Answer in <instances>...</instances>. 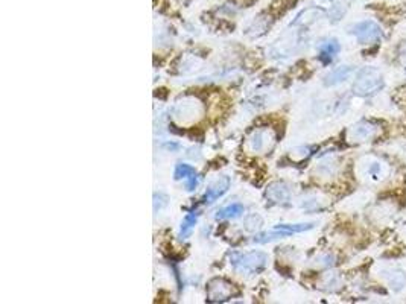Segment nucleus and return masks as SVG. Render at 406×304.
I'll list each match as a JSON object with an SVG mask.
<instances>
[{
	"label": "nucleus",
	"mask_w": 406,
	"mask_h": 304,
	"mask_svg": "<svg viewBox=\"0 0 406 304\" xmlns=\"http://www.w3.org/2000/svg\"><path fill=\"white\" fill-rule=\"evenodd\" d=\"M198 221V213L196 212H190L185 216V219L181 222V228H180V237L181 239H187L196 226Z\"/></svg>",
	"instance_id": "obj_18"
},
{
	"label": "nucleus",
	"mask_w": 406,
	"mask_h": 304,
	"mask_svg": "<svg viewBox=\"0 0 406 304\" xmlns=\"http://www.w3.org/2000/svg\"><path fill=\"white\" fill-rule=\"evenodd\" d=\"M174 177H175V180L185 181L186 189L189 192L195 190L198 187V184H200V177H198L196 171L190 164H185V163L178 164L177 167H175Z\"/></svg>",
	"instance_id": "obj_11"
},
{
	"label": "nucleus",
	"mask_w": 406,
	"mask_h": 304,
	"mask_svg": "<svg viewBox=\"0 0 406 304\" xmlns=\"http://www.w3.org/2000/svg\"><path fill=\"white\" fill-rule=\"evenodd\" d=\"M379 135H380V126H378L373 122L361 121L348 128L347 140L350 143H356V145H360V143L371 142L376 137H379Z\"/></svg>",
	"instance_id": "obj_7"
},
{
	"label": "nucleus",
	"mask_w": 406,
	"mask_h": 304,
	"mask_svg": "<svg viewBox=\"0 0 406 304\" xmlns=\"http://www.w3.org/2000/svg\"><path fill=\"white\" fill-rule=\"evenodd\" d=\"M379 277L393 292H400L406 286V273L396 267H382Z\"/></svg>",
	"instance_id": "obj_8"
},
{
	"label": "nucleus",
	"mask_w": 406,
	"mask_h": 304,
	"mask_svg": "<svg viewBox=\"0 0 406 304\" xmlns=\"http://www.w3.org/2000/svg\"><path fill=\"white\" fill-rule=\"evenodd\" d=\"M244 212H245V209H244V205H242V204L233 203V204H230V205L224 207V209H221V210L217 213V216H214V218H217L218 221H222V219H236V218H239V216H241Z\"/></svg>",
	"instance_id": "obj_16"
},
{
	"label": "nucleus",
	"mask_w": 406,
	"mask_h": 304,
	"mask_svg": "<svg viewBox=\"0 0 406 304\" xmlns=\"http://www.w3.org/2000/svg\"><path fill=\"white\" fill-rule=\"evenodd\" d=\"M237 294V287L226 278H213L207 285V300L212 303H224Z\"/></svg>",
	"instance_id": "obj_5"
},
{
	"label": "nucleus",
	"mask_w": 406,
	"mask_h": 304,
	"mask_svg": "<svg viewBox=\"0 0 406 304\" xmlns=\"http://www.w3.org/2000/svg\"><path fill=\"white\" fill-rule=\"evenodd\" d=\"M314 227H315L314 222H309V223L307 222L306 223L303 222V223H280V226H277L274 228L282 230L288 236H292V235H296V233H303V231L312 230Z\"/></svg>",
	"instance_id": "obj_17"
},
{
	"label": "nucleus",
	"mask_w": 406,
	"mask_h": 304,
	"mask_svg": "<svg viewBox=\"0 0 406 304\" xmlns=\"http://www.w3.org/2000/svg\"><path fill=\"white\" fill-rule=\"evenodd\" d=\"M171 116L178 125H194L204 116V103L195 96H183L175 101Z\"/></svg>",
	"instance_id": "obj_1"
},
{
	"label": "nucleus",
	"mask_w": 406,
	"mask_h": 304,
	"mask_svg": "<svg viewBox=\"0 0 406 304\" xmlns=\"http://www.w3.org/2000/svg\"><path fill=\"white\" fill-rule=\"evenodd\" d=\"M316 6H323V8H330L333 5V0H314Z\"/></svg>",
	"instance_id": "obj_25"
},
{
	"label": "nucleus",
	"mask_w": 406,
	"mask_h": 304,
	"mask_svg": "<svg viewBox=\"0 0 406 304\" xmlns=\"http://www.w3.org/2000/svg\"><path fill=\"white\" fill-rule=\"evenodd\" d=\"M384 87V76L374 67H365L360 71L353 85V92L357 96H370L378 93Z\"/></svg>",
	"instance_id": "obj_3"
},
{
	"label": "nucleus",
	"mask_w": 406,
	"mask_h": 304,
	"mask_svg": "<svg viewBox=\"0 0 406 304\" xmlns=\"http://www.w3.org/2000/svg\"><path fill=\"white\" fill-rule=\"evenodd\" d=\"M324 280H325V282L323 283V286H329L328 289H333L332 286H337V287H338V286L341 285V278H339V276H338V274L329 273V274H325Z\"/></svg>",
	"instance_id": "obj_23"
},
{
	"label": "nucleus",
	"mask_w": 406,
	"mask_h": 304,
	"mask_svg": "<svg viewBox=\"0 0 406 304\" xmlns=\"http://www.w3.org/2000/svg\"><path fill=\"white\" fill-rule=\"evenodd\" d=\"M353 74V69L352 66H339L337 69H333L332 71H329L328 75L324 78V84L328 87H333V85H338L341 83L347 81L350 78V75Z\"/></svg>",
	"instance_id": "obj_14"
},
{
	"label": "nucleus",
	"mask_w": 406,
	"mask_h": 304,
	"mask_svg": "<svg viewBox=\"0 0 406 304\" xmlns=\"http://www.w3.org/2000/svg\"><path fill=\"white\" fill-rule=\"evenodd\" d=\"M335 263V257L332 254H321L315 259V265L320 268H330Z\"/></svg>",
	"instance_id": "obj_22"
},
{
	"label": "nucleus",
	"mask_w": 406,
	"mask_h": 304,
	"mask_svg": "<svg viewBox=\"0 0 406 304\" xmlns=\"http://www.w3.org/2000/svg\"><path fill=\"white\" fill-rule=\"evenodd\" d=\"M268 255L262 251H250V253H232L230 254V265L239 273L256 274L267 267Z\"/></svg>",
	"instance_id": "obj_2"
},
{
	"label": "nucleus",
	"mask_w": 406,
	"mask_h": 304,
	"mask_svg": "<svg viewBox=\"0 0 406 304\" xmlns=\"http://www.w3.org/2000/svg\"><path fill=\"white\" fill-rule=\"evenodd\" d=\"M228 187H230V178L228 177H221V178H218L217 181H213L210 184L209 189H207L205 195L203 198V201L207 203V204L214 203L218 198H221L222 195L226 194V192L228 190Z\"/></svg>",
	"instance_id": "obj_12"
},
{
	"label": "nucleus",
	"mask_w": 406,
	"mask_h": 304,
	"mask_svg": "<svg viewBox=\"0 0 406 304\" xmlns=\"http://www.w3.org/2000/svg\"><path fill=\"white\" fill-rule=\"evenodd\" d=\"M265 196L274 204H286L292 196V189L289 184L283 181H274L267 187Z\"/></svg>",
	"instance_id": "obj_9"
},
{
	"label": "nucleus",
	"mask_w": 406,
	"mask_h": 304,
	"mask_svg": "<svg viewBox=\"0 0 406 304\" xmlns=\"http://www.w3.org/2000/svg\"><path fill=\"white\" fill-rule=\"evenodd\" d=\"M350 32H352L357 42L364 46L378 43L382 38V28L373 20H364L356 23V25L350 28Z\"/></svg>",
	"instance_id": "obj_6"
},
{
	"label": "nucleus",
	"mask_w": 406,
	"mask_h": 304,
	"mask_svg": "<svg viewBox=\"0 0 406 304\" xmlns=\"http://www.w3.org/2000/svg\"><path fill=\"white\" fill-rule=\"evenodd\" d=\"M168 205V196L163 194H155L154 195V212L162 210L163 207Z\"/></svg>",
	"instance_id": "obj_24"
},
{
	"label": "nucleus",
	"mask_w": 406,
	"mask_h": 304,
	"mask_svg": "<svg viewBox=\"0 0 406 304\" xmlns=\"http://www.w3.org/2000/svg\"><path fill=\"white\" fill-rule=\"evenodd\" d=\"M325 207V201L320 195H307L303 198L301 201V209H305L307 212H314V210H321Z\"/></svg>",
	"instance_id": "obj_19"
},
{
	"label": "nucleus",
	"mask_w": 406,
	"mask_h": 304,
	"mask_svg": "<svg viewBox=\"0 0 406 304\" xmlns=\"http://www.w3.org/2000/svg\"><path fill=\"white\" fill-rule=\"evenodd\" d=\"M260 226H262V218H260L259 214L253 213L250 216H246V219H245V228L246 230H248V231H254V230L260 228Z\"/></svg>",
	"instance_id": "obj_21"
},
{
	"label": "nucleus",
	"mask_w": 406,
	"mask_h": 304,
	"mask_svg": "<svg viewBox=\"0 0 406 304\" xmlns=\"http://www.w3.org/2000/svg\"><path fill=\"white\" fill-rule=\"evenodd\" d=\"M276 145V133L271 128H256L250 133L245 142V148L251 154H267Z\"/></svg>",
	"instance_id": "obj_4"
},
{
	"label": "nucleus",
	"mask_w": 406,
	"mask_h": 304,
	"mask_svg": "<svg viewBox=\"0 0 406 304\" xmlns=\"http://www.w3.org/2000/svg\"><path fill=\"white\" fill-rule=\"evenodd\" d=\"M339 162L337 157H325L315 167V174L321 178H332L333 175L338 174Z\"/></svg>",
	"instance_id": "obj_13"
},
{
	"label": "nucleus",
	"mask_w": 406,
	"mask_h": 304,
	"mask_svg": "<svg viewBox=\"0 0 406 304\" xmlns=\"http://www.w3.org/2000/svg\"><path fill=\"white\" fill-rule=\"evenodd\" d=\"M389 175V166L385 162H380L379 158H370L364 167V177L367 180L380 183Z\"/></svg>",
	"instance_id": "obj_10"
},
{
	"label": "nucleus",
	"mask_w": 406,
	"mask_h": 304,
	"mask_svg": "<svg viewBox=\"0 0 406 304\" xmlns=\"http://www.w3.org/2000/svg\"><path fill=\"white\" fill-rule=\"evenodd\" d=\"M203 60H196V57H192V55H187V57H185L181 60V70L183 71H192L195 69H198L201 66Z\"/></svg>",
	"instance_id": "obj_20"
},
{
	"label": "nucleus",
	"mask_w": 406,
	"mask_h": 304,
	"mask_svg": "<svg viewBox=\"0 0 406 304\" xmlns=\"http://www.w3.org/2000/svg\"><path fill=\"white\" fill-rule=\"evenodd\" d=\"M339 51H341V46L337 40H329V42H325L320 47V60L323 62H330L337 57Z\"/></svg>",
	"instance_id": "obj_15"
}]
</instances>
